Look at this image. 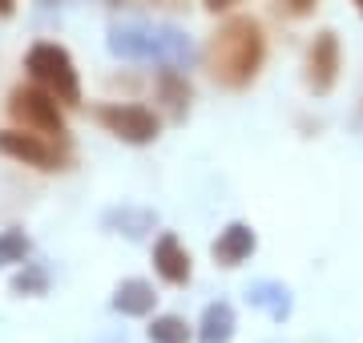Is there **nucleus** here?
Instances as JSON below:
<instances>
[{
    "label": "nucleus",
    "mask_w": 363,
    "mask_h": 343,
    "mask_svg": "<svg viewBox=\"0 0 363 343\" xmlns=\"http://www.w3.org/2000/svg\"><path fill=\"white\" fill-rule=\"evenodd\" d=\"M222 4H230V0H210V9H222Z\"/></svg>",
    "instance_id": "nucleus-17"
},
{
    "label": "nucleus",
    "mask_w": 363,
    "mask_h": 343,
    "mask_svg": "<svg viewBox=\"0 0 363 343\" xmlns=\"http://www.w3.org/2000/svg\"><path fill=\"white\" fill-rule=\"evenodd\" d=\"M307 77H311L315 93H327L331 85H335V73H339V45L331 33H319L311 45V57H307Z\"/></svg>",
    "instance_id": "nucleus-6"
},
{
    "label": "nucleus",
    "mask_w": 363,
    "mask_h": 343,
    "mask_svg": "<svg viewBox=\"0 0 363 343\" xmlns=\"http://www.w3.org/2000/svg\"><path fill=\"white\" fill-rule=\"evenodd\" d=\"M154 287L145 283V279H130V283H121L113 295V311L121 315H150L154 311Z\"/></svg>",
    "instance_id": "nucleus-9"
},
{
    "label": "nucleus",
    "mask_w": 363,
    "mask_h": 343,
    "mask_svg": "<svg viewBox=\"0 0 363 343\" xmlns=\"http://www.w3.org/2000/svg\"><path fill=\"white\" fill-rule=\"evenodd\" d=\"M97 121L130 145H145L157 137V118L142 106H97Z\"/></svg>",
    "instance_id": "nucleus-4"
},
{
    "label": "nucleus",
    "mask_w": 363,
    "mask_h": 343,
    "mask_svg": "<svg viewBox=\"0 0 363 343\" xmlns=\"http://www.w3.org/2000/svg\"><path fill=\"white\" fill-rule=\"evenodd\" d=\"M109 4H117V0H109Z\"/></svg>",
    "instance_id": "nucleus-20"
},
{
    "label": "nucleus",
    "mask_w": 363,
    "mask_h": 343,
    "mask_svg": "<svg viewBox=\"0 0 363 343\" xmlns=\"http://www.w3.org/2000/svg\"><path fill=\"white\" fill-rule=\"evenodd\" d=\"M154 266L166 283H186L190 279V254L182 251L178 235H162L154 247Z\"/></svg>",
    "instance_id": "nucleus-7"
},
{
    "label": "nucleus",
    "mask_w": 363,
    "mask_h": 343,
    "mask_svg": "<svg viewBox=\"0 0 363 343\" xmlns=\"http://www.w3.org/2000/svg\"><path fill=\"white\" fill-rule=\"evenodd\" d=\"M45 283H49V279H45V271H28V275H16L13 287L25 291V295H33V291H45Z\"/></svg>",
    "instance_id": "nucleus-15"
},
{
    "label": "nucleus",
    "mask_w": 363,
    "mask_h": 343,
    "mask_svg": "<svg viewBox=\"0 0 363 343\" xmlns=\"http://www.w3.org/2000/svg\"><path fill=\"white\" fill-rule=\"evenodd\" d=\"M359 9H363V0H359Z\"/></svg>",
    "instance_id": "nucleus-21"
},
{
    "label": "nucleus",
    "mask_w": 363,
    "mask_h": 343,
    "mask_svg": "<svg viewBox=\"0 0 363 343\" xmlns=\"http://www.w3.org/2000/svg\"><path fill=\"white\" fill-rule=\"evenodd\" d=\"M262 65V33L250 16H234L214 33V45H210V73L222 81V85H247Z\"/></svg>",
    "instance_id": "nucleus-1"
},
{
    "label": "nucleus",
    "mask_w": 363,
    "mask_h": 343,
    "mask_svg": "<svg viewBox=\"0 0 363 343\" xmlns=\"http://www.w3.org/2000/svg\"><path fill=\"white\" fill-rule=\"evenodd\" d=\"M295 4H298V9H307V4H311V0H295Z\"/></svg>",
    "instance_id": "nucleus-18"
},
{
    "label": "nucleus",
    "mask_w": 363,
    "mask_h": 343,
    "mask_svg": "<svg viewBox=\"0 0 363 343\" xmlns=\"http://www.w3.org/2000/svg\"><path fill=\"white\" fill-rule=\"evenodd\" d=\"M25 65H28V77L37 81L40 89H49L57 101H65V106H77L81 101L77 69H73V61H69V53L61 45H37Z\"/></svg>",
    "instance_id": "nucleus-2"
},
{
    "label": "nucleus",
    "mask_w": 363,
    "mask_h": 343,
    "mask_svg": "<svg viewBox=\"0 0 363 343\" xmlns=\"http://www.w3.org/2000/svg\"><path fill=\"white\" fill-rule=\"evenodd\" d=\"M13 13V0H0V16H9Z\"/></svg>",
    "instance_id": "nucleus-16"
},
{
    "label": "nucleus",
    "mask_w": 363,
    "mask_h": 343,
    "mask_svg": "<svg viewBox=\"0 0 363 343\" xmlns=\"http://www.w3.org/2000/svg\"><path fill=\"white\" fill-rule=\"evenodd\" d=\"M9 113H13L25 130L45 133V137H61L65 133V118L57 109V97L40 85H21L9 93Z\"/></svg>",
    "instance_id": "nucleus-3"
},
{
    "label": "nucleus",
    "mask_w": 363,
    "mask_h": 343,
    "mask_svg": "<svg viewBox=\"0 0 363 343\" xmlns=\"http://www.w3.org/2000/svg\"><path fill=\"white\" fill-rule=\"evenodd\" d=\"M40 4H52V0H40Z\"/></svg>",
    "instance_id": "nucleus-19"
},
{
    "label": "nucleus",
    "mask_w": 363,
    "mask_h": 343,
    "mask_svg": "<svg viewBox=\"0 0 363 343\" xmlns=\"http://www.w3.org/2000/svg\"><path fill=\"white\" fill-rule=\"evenodd\" d=\"M0 154L25 162V166H37V170H61V150L45 137V133L33 130H4L0 133Z\"/></svg>",
    "instance_id": "nucleus-5"
},
{
    "label": "nucleus",
    "mask_w": 363,
    "mask_h": 343,
    "mask_svg": "<svg viewBox=\"0 0 363 343\" xmlns=\"http://www.w3.org/2000/svg\"><path fill=\"white\" fill-rule=\"evenodd\" d=\"M150 339L154 343H186L190 339V327H186L178 315H162V319L150 323Z\"/></svg>",
    "instance_id": "nucleus-13"
},
{
    "label": "nucleus",
    "mask_w": 363,
    "mask_h": 343,
    "mask_svg": "<svg viewBox=\"0 0 363 343\" xmlns=\"http://www.w3.org/2000/svg\"><path fill=\"white\" fill-rule=\"evenodd\" d=\"M28 254V238L25 230H0V266L9 263H25Z\"/></svg>",
    "instance_id": "nucleus-14"
},
{
    "label": "nucleus",
    "mask_w": 363,
    "mask_h": 343,
    "mask_svg": "<svg viewBox=\"0 0 363 343\" xmlns=\"http://www.w3.org/2000/svg\"><path fill=\"white\" fill-rule=\"evenodd\" d=\"M250 303L267 307L274 319H283V315H291V291L279 287V283H255L250 287Z\"/></svg>",
    "instance_id": "nucleus-11"
},
{
    "label": "nucleus",
    "mask_w": 363,
    "mask_h": 343,
    "mask_svg": "<svg viewBox=\"0 0 363 343\" xmlns=\"http://www.w3.org/2000/svg\"><path fill=\"white\" fill-rule=\"evenodd\" d=\"M250 251H255V230L242 223H230L218 235V242H214V259L222 266H238L242 259H250Z\"/></svg>",
    "instance_id": "nucleus-8"
},
{
    "label": "nucleus",
    "mask_w": 363,
    "mask_h": 343,
    "mask_svg": "<svg viewBox=\"0 0 363 343\" xmlns=\"http://www.w3.org/2000/svg\"><path fill=\"white\" fill-rule=\"evenodd\" d=\"M157 89H162V97L169 101V109H174V113H182V109H186V101H190V89H186V81H182L174 69H162V73H157Z\"/></svg>",
    "instance_id": "nucleus-12"
},
{
    "label": "nucleus",
    "mask_w": 363,
    "mask_h": 343,
    "mask_svg": "<svg viewBox=\"0 0 363 343\" xmlns=\"http://www.w3.org/2000/svg\"><path fill=\"white\" fill-rule=\"evenodd\" d=\"M234 335V311L230 303H210L202 311V327H198V343H230Z\"/></svg>",
    "instance_id": "nucleus-10"
}]
</instances>
